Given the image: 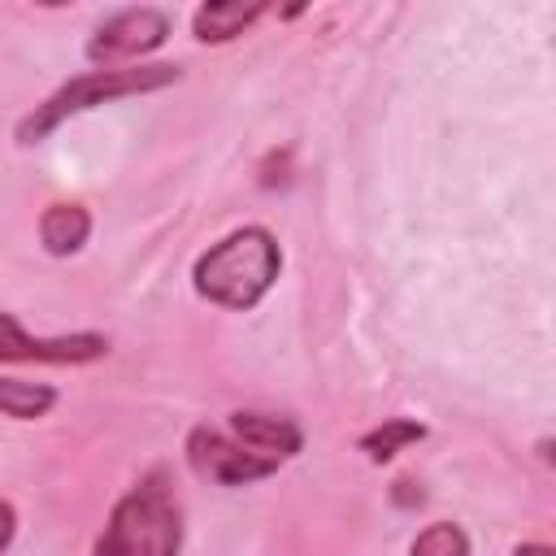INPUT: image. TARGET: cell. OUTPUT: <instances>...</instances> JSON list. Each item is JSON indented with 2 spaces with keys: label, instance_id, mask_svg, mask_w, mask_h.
<instances>
[{
  "label": "cell",
  "instance_id": "obj_1",
  "mask_svg": "<svg viewBox=\"0 0 556 556\" xmlns=\"http://www.w3.org/2000/svg\"><path fill=\"white\" fill-rule=\"evenodd\" d=\"M278 243L265 226H243L195 261V291L222 308H252L278 278Z\"/></svg>",
  "mask_w": 556,
  "mask_h": 556
},
{
  "label": "cell",
  "instance_id": "obj_2",
  "mask_svg": "<svg viewBox=\"0 0 556 556\" xmlns=\"http://www.w3.org/2000/svg\"><path fill=\"white\" fill-rule=\"evenodd\" d=\"M182 513L161 469H152L139 486H130L96 543V556H178Z\"/></svg>",
  "mask_w": 556,
  "mask_h": 556
},
{
  "label": "cell",
  "instance_id": "obj_3",
  "mask_svg": "<svg viewBox=\"0 0 556 556\" xmlns=\"http://www.w3.org/2000/svg\"><path fill=\"white\" fill-rule=\"evenodd\" d=\"M169 83H178V65H117V70L78 74V78H70L61 91H52L43 104H35L17 122V143H39L48 130H56L74 113H87V109L109 104V100H122V96L161 91Z\"/></svg>",
  "mask_w": 556,
  "mask_h": 556
},
{
  "label": "cell",
  "instance_id": "obj_4",
  "mask_svg": "<svg viewBox=\"0 0 556 556\" xmlns=\"http://www.w3.org/2000/svg\"><path fill=\"white\" fill-rule=\"evenodd\" d=\"M187 460L195 465V473H204V478H213V482H222V486H248V482L269 478V473L278 469L274 456H261V452L243 447L239 439H230V434H222V430H208V426L191 430V439H187Z\"/></svg>",
  "mask_w": 556,
  "mask_h": 556
},
{
  "label": "cell",
  "instance_id": "obj_5",
  "mask_svg": "<svg viewBox=\"0 0 556 556\" xmlns=\"http://www.w3.org/2000/svg\"><path fill=\"white\" fill-rule=\"evenodd\" d=\"M169 35V17L161 9H122L113 13L87 43V56L100 70H117L122 61H135L152 48H161Z\"/></svg>",
  "mask_w": 556,
  "mask_h": 556
},
{
  "label": "cell",
  "instance_id": "obj_6",
  "mask_svg": "<svg viewBox=\"0 0 556 556\" xmlns=\"http://www.w3.org/2000/svg\"><path fill=\"white\" fill-rule=\"evenodd\" d=\"M109 352L104 334H61V339H30L9 313H0V361H39V365H83Z\"/></svg>",
  "mask_w": 556,
  "mask_h": 556
},
{
  "label": "cell",
  "instance_id": "obj_7",
  "mask_svg": "<svg viewBox=\"0 0 556 556\" xmlns=\"http://www.w3.org/2000/svg\"><path fill=\"white\" fill-rule=\"evenodd\" d=\"M230 434L243 447H252L261 456H274V460L295 456L300 443H304L300 426L291 417H274V413H230Z\"/></svg>",
  "mask_w": 556,
  "mask_h": 556
},
{
  "label": "cell",
  "instance_id": "obj_8",
  "mask_svg": "<svg viewBox=\"0 0 556 556\" xmlns=\"http://www.w3.org/2000/svg\"><path fill=\"white\" fill-rule=\"evenodd\" d=\"M261 13H265V4H243V0L200 4L195 9V39L200 43H226V39L243 35Z\"/></svg>",
  "mask_w": 556,
  "mask_h": 556
},
{
  "label": "cell",
  "instance_id": "obj_9",
  "mask_svg": "<svg viewBox=\"0 0 556 556\" xmlns=\"http://www.w3.org/2000/svg\"><path fill=\"white\" fill-rule=\"evenodd\" d=\"M87 235H91V213L83 204H52L39 217V239H43V248L52 256L78 252L87 243Z\"/></svg>",
  "mask_w": 556,
  "mask_h": 556
},
{
  "label": "cell",
  "instance_id": "obj_10",
  "mask_svg": "<svg viewBox=\"0 0 556 556\" xmlns=\"http://www.w3.org/2000/svg\"><path fill=\"white\" fill-rule=\"evenodd\" d=\"M56 391L48 382H22V378H0V413L4 417H17V421H30V417H43L52 408Z\"/></svg>",
  "mask_w": 556,
  "mask_h": 556
},
{
  "label": "cell",
  "instance_id": "obj_11",
  "mask_svg": "<svg viewBox=\"0 0 556 556\" xmlns=\"http://www.w3.org/2000/svg\"><path fill=\"white\" fill-rule=\"evenodd\" d=\"M426 439V426L421 421H408V417H391V421H382L378 430H369L365 439H361V447L369 452V460H391L400 447H408V443H421Z\"/></svg>",
  "mask_w": 556,
  "mask_h": 556
},
{
  "label": "cell",
  "instance_id": "obj_12",
  "mask_svg": "<svg viewBox=\"0 0 556 556\" xmlns=\"http://www.w3.org/2000/svg\"><path fill=\"white\" fill-rule=\"evenodd\" d=\"M413 556H469V539L452 521H434L413 539Z\"/></svg>",
  "mask_w": 556,
  "mask_h": 556
},
{
  "label": "cell",
  "instance_id": "obj_13",
  "mask_svg": "<svg viewBox=\"0 0 556 556\" xmlns=\"http://www.w3.org/2000/svg\"><path fill=\"white\" fill-rule=\"evenodd\" d=\"M13 530H17V517H13V504H4V500H0V552L9 547V539H13Z\"/></svg>",
  "mask_w": 556,
  "mask_h": 556
},
{
  "label": "cell",
  "instance_id": "obj_14",
  "mask_svg": "<svg viewBox=\"0 0 556 556\" xmlns=\"http://www.w3.org/2000/svg\"><path fill=\"white\" fill-rule=\"evenodd\" d=\"M513 556H552V547H547V543H526V547H517Z\"/></svg>",
  "mask_w": 556,
  "mask_h": 556
}]
</instances>
